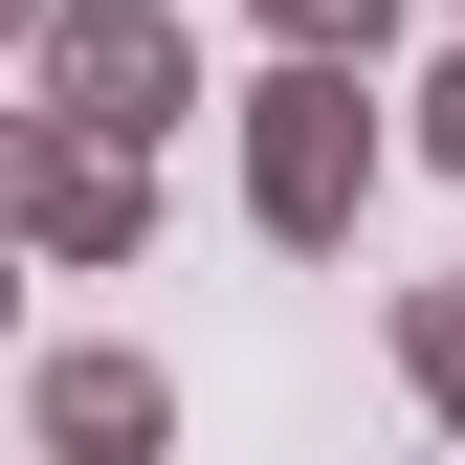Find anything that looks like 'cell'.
<instances>
[{
  "instance_id": "obj_1",
  "label": "cell",
  "mask_w": 465,
  "mask_h": 465,
  "mask_svg": "<svg viewBox=\"0 0 465 465\" xmlns=\"http://www.w3.org/2000/svg\"><path fill=\"white\" fill-rule=\"evenodd\" d=\"M266 200H288V222H332V89H288V134H266Z\"/></svg>"
}]
</instances>
